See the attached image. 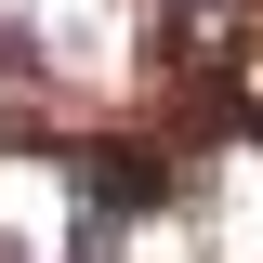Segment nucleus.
<instances>
[{"mask_svg":"<svg viewBox=\"0 0 263 263\" xmlns=\"http://www.w3.org/2000/svg\"><path fill=\"white\" fill-rule=\"evenodd\" d=\"M66 211H79V263H105L119 224L171 211V158L158 145H79V158H66Z\"/></svg>","mask_w":263,"mask_h":263,"instance_id":"f257e3e1","label":"nucleus"},{"mask_svg":"<svg viewBox=\"0 0 263 263\" xmlns=\"http://www.w3.org/2000/svg\"><path fill=\"white\" fill-rule=\"evenodd\" d=\"M237 27H250V0H158V53L184 66V79H224Z\"/></svg>","mask_w":263,"mask_h":263,"instance_id":"f03ea898","label":"nucleus"}]
</instances>
